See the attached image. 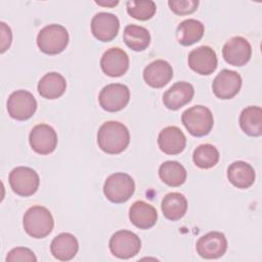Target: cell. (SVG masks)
<instances>
[{"instance_id":"9c48e42d","label":"cell","mask_w":262,"mask_h":262,"mask_svg":"<svg viewBox=\"0 0 262 262\" xmlns=\"http://www.w3.org/2000/svg\"><path fill=\"white\" fill-rule=\"evenodd\" d=\"M130 91L129 88L120 83H113L104 86L98 95L100 106L111 113L123 110L129 102Z\"/></svg>"},{"instance_id":"f546056e","label":"cell","mask_w":262,"mask_h":262,"mask_svg":"<svg viewBox=\"0 0 262 262\" xmlns=\"http://www.w3.org/2000/svg\"><path fill=\"white\" fill-rule=\"evenodd\" d=\"M126 8L130 16L139 20L151 18L157 11V5L151 0H129L126 3Z\"/></svg>"},{"instance_id":"8fae6325","label":"cell","mask_w":262,"mask_h":262,"mask_svg":"<svg viewBox=\"0 0 262 262\" xmlns=\"http://www.w3.org/2000/svg\"><path fill=\"white\" fill-rule=\"evenodd\" d=\"M222 55L227 63L234 67H242L251 59L252 47L244 37H232L224 44Z\"/></svg>"},{"instance_id":"5b68a950","label":"cell","mask_w":262,"mask_h":262,"mask_svg":"<svg viewBox=\"0 0 262 262\" xmlns=\"http://www.w3.org/2000/svg\"><path fill=\"white\" fill-rule=\"evenodd\" d=\"M135 191V182L133 178L126 173H114L110 175L103 184V193L105 198L115 204H121L128 201Z\"/></svg>"},{"instance_id":"603a6c76","label":"cell","mask_w":262,"mask_h":262,"mask_svg":"<svg viewBox=\"0 0 262 262\" xmlns=\"http://www.w3.org/2000/svg\"><path fill=\"white\" fill-rule=\"evenodd\" d=\"M67 88V82L63 76L56 72L45 74L38 83L39 94L46 99H55L60 97Z\"/></svg>"},{"instance_id":"e0dca14e","label":"cell","mask_w":262,"mask_h":262,"mask_svg":"<svg viewBox=\"0 0 262 262\" xmlns=\"http://www.w3.org/2000/svg\"><path fill=\"white\" fill-rule=\"evenodd\" d=\"M173 77V69L170 63L163 59H157L148 63L143 70L145 83L152 88L166 86Z\"/></svg>"},{"instance_id":"cb8c5ba5","label":"cell","mask_w":262,"mask_h":262,"mask_svg":"<svg viewBox=\"0 0 262 262\" xmlns=\"http://www.w3.org/2000/svg\"><path fill=\"white\" fill-rule=\"evenodd\" d=\"M161 209L167 219L177 221L181 219L187 211V200L180 192H170L164 196Z\"/></svg>"},{"instance_id":"f1b7e54d","label":"cell","mask_w":262,"mask_h":262,"mask_svg":"<svg viewBox=\"0 0 262 262\" xmlns=\"http://www.w3.org/2000/svg\"><path fill=\"white\" fill-rule=\"evenodd\" d=\"M194 164L201 169H210L214 167L219 161L218 149L209 143L199 145L192 155Z\"/></svg>"},{"instance_id":"484cf974","label":"cell","mask_w":262,"mask_h":262,"mask_svg":"<svg viewBox=\"0 0 262 262\" xmlns=\"http://www.w3.org/2000/svg\"><path fill=\"white\" fill-rule=\"evenodd\" d=\"M239 126L249 136H260L262 134V110L260 106H248L239 116Z\"/></svg>"},{"instance_id":"4316f807","label":"cell","mask_w":262,"mask_h":262,"mask_svg":"<svg viewBox=\"0 0 262 262\" xmlns=\"http://www.w3.org/2000/svg\"><path fill=\"white\" fill-rule=\"evenodd\" d=\"M159 176L167 185L177 187L185 182L187 172L180 163L176 161H166L159 168Z\"/></svg>"},{"instance_id":"836d02e7","label":"cell","mask_w":262,"mask_h":262,"mask_svg":"<svg viewBox=\"0 0 262 262\" xmlns=\"http://www.w3.org/2000/svg\"><path fill=\"white\" fill-rule=\"evenodd\" d=\"M96 4L98 5H102V6H115L117 5L119 2L118 1H111V2H102V1H95Z\"/></svg>"},{"instance_id":"ffe728a7","label":"cell","mask_w":262,"mask_h":262,"mask_svg":"<svg viewBox=\"0 0 262 262\" xmlns=\"http://www.w3.org/2000/svg\"><path fill=\"white\" fill-rule=\"evenodd\" d=\"M129 219L137 228L148 229L157 223L158 213L150 204L143 201H136L130 207Z\"/></svg>"},{"instance_id":"3957f363","label":"cell","mask_w":262,"mask_h":262,"mask_svg":"<svg viewBox=\"0 0 262 262\" xmlns=\"http://www.w3.org/2000/svg\"><path fill=\"white\" fill-rule=\"evenodd\" d=\"M69 44L68 30L58 24H52L40 30L37 36L39 49L46 54H58L62 52Z\"/></svg>"},{"instance_id":"7c38bea8","label":"cell","mask_w":262,"mask_h":262,"mask_svg":"<svg viewBox=\"0 0 262 262\" xmlns=\"http://www.w3.org/2000/svg\"><path fill=\"white\" fill-rule=\"evenodd\" d=\"M195 249L202 258L217 259L225 254L227 241L222 232L210 231L198 239Z\"/></svg>"},{"instance_id":"ba28073f","label":"cell","mask_w":262,"mask_h":262,"mask_svg":"<svg viewBox=\"0 0 262 262\" xmlns=\"http://www.w3.org/2000/svg\"><path fill=\"white\" fill-rule=\"evenodd\" d=\"M37 110V100L34 95L27 90H16L12 92L7 100L8 115L17 121L30 119Z\"/></svg>"},{"instance_id":"2e32d148","label":"cell","mask_w":262,"mask_h":262,"mask_svg":"<svg viewBox=\"0 0 262 262\" xmlns=\"http://www.w3.org/2000/svg\"><path fill=\"white\" fill-rule=\"evenodd\" d=\"M102 72L110 77H121L129 69L128 54L119 47L107 49L100 58Z\"/></svg>"},{"instance_id":"52a82bcc","label":"cell","mask_w":262,"mask_h":262,"mask_svg":"<svg viewBox=\"0 0 262 262\" xmlns=\"http://www.w3.org/2000/svg\"><path fill=\"white\" fill-rule=\"evenodd\" d=\"M111 253L120 259H129L136 256L141 249L138 235L130 230H119L110 238Z\"/></svg>"},{"instance_id":"4fadbf2b","label":"cell","mask_w":262,"mask_h":262,"mask_svg":"<svg viewBox=\"0 0 262 262\" xmlns=\"http://www.w3.org/2000/svg\"><path fill=\"white\" fill-rule=\"evenodd\" d=\"M242 87V77L231 70H222L214 79L212 89L220 99H230L235 96Z\"/></svg>"},{"instance_id":"d6986e66","label":"cell","mask_w":262,"mask_h":262,"mask_svg":"<svg viewBox=\"0 0 262 262\" xmlns=\"http://www.w3.org/2000/svg\"><path fill=\"white\" fill-rule=\"evenodd\" d=\"M158 144L163 152L167 155H178L185 148L186 137L178 127L168 126L160 132Z\"/></svg>"},{"instance_id":"7402d4cb","label":"cell","mask_w":262,"mask_h":262,"mask_svg":"<svg viewBox=\"0 0 262 262\" xmlns=\"http://www.w3.org/2000/svg\"><path fill=\"white\" fill-rule=\"evenodd\" d=\"M227 178L233 186L244 189L254 183L256 174L250 164L244 161H236L227 168Z\"/></svg>"},{"instance_id":"30bf717a","label":"cell","mask_w":262,"mask_h":262,"mask_svg":"<svg viewBox=\"0 0 262 262\" xmlns=\"http://www.w3.org/2000/svg\"><path fill=\"white\" fill-rule=\"evenodd\" d=\"M29 141L35 152L39 155H49L56 148L57 134L51 126L39 124L31 130Z\"/></svg>"},{"instance_id":"6da1fadb","label":"cell","mask_w":262,"mask_h":262,"mask_svg":"<svg viewBox=\"0 0 262 262\" xmlns=\"http://www.w3.org/2000/svg\"><path fill=\"white\" fill-rule=\"evenodd\" d=\"M130 142L128 128L117 121L103 123L97 132L99 148L110 155H118L124 151Z\"/></svg>"},{"instance_id":"83f0119b","label":"cell","mask_w":262,"mask_h":262,"mask_svg":"<svg viewBox=\"0 0 262 262\" xmlns=\"http://www.w3.org/2000/svg\"><path fill=\"white\" fill-rule=\"evenodd\" d=\"M123 38L126 45L134 51H143L150 43V34L147 29L137 25L126 26Z\"/></svg>"},{"instance_id":"5bb4252c","label":"cell","mask_w":262,"mask_h":262,"mask_svg":"<svg viewBox=\"0 0 262 262\" xmlns=\"http://www.w3.org/2000/svg\"><path fill=\"white\" fill-rule=\"evenodd\" d=\"M119 28V18L110 12H98L91 19V32L101 42H108L115 39Z\"/></svg>"},{"instance_id":"44dd1931","label":"cell","mask_w":262,"mask_h":262,"mask_svg":"<svg viewBox=\"0 0 262 262\" xmlns=\"http://www.w3.org/2000/svg\"><path fill=\"white\" fill-rule=\"evenodd\" d=\"M79 250V243L75 235L69 232H61L56 235L50 245V251L54 258L60 261L73 259Z\"/></svg>"},{"instance_id":"7a4b0ae2","label":"cell","mask_w":262,"mask_h":262,"mask_svg":"<svg viewBox=\"0 0 262 262\" xmlns=\"http://www.w3.org/2000/svg\"><path fill=\"white\" fill-rule=\"evenodd\" d=\"M25 231L34 238L46 237L53 229L54 220L49 210L42 206H33L24 215Z\"/></svg>"},{"instance_id":"d6a6232c","label":"cell","mask_w":262,"mask_h":262,"mask_svg":"<svg viewBox=\"0 0 262 262\" xmlns=\"http://www.w3.org/2000/svg\"><path fill=\"white\" fill-rule=\"evenodd\" d=\"M0 27H1V53H3L9 48L11 44L12 34H11L10 28L5 23L1 21Z\"/></svg>"},{"instance_id":"8992f818","label":"cell","mask_w":262,"mask_h":262,"mask_svg":"<svg viewBox=\"0 0 262 262\" xmlns=\"http://www.w3.org/2000/svg\"><path fill=\"white\" fill-rule=\"evenodd\" d=\"M9 184L13 192L20 196L33 195L39 187L40 178L38 173L29 167H15L9 173Z\"/></svg>"},{"instance_id":"d4e9b609","label":"cell","mask_w":262,"mask_h":262,"mask_svg":"<svg viewBox=\"0 0 262 262\" xmlns=\"http://www.w3.org/2000/svg\"><path fill=\"white\" fill-rule=\"evenodd\" d=\"M205 33L204 25L193 18H188L181 21L176 30L178 42L183 46H189L199 42Z\"/></svg>"},{"instance_id":"1f68e13d","label":"cell","mask_w":262,"mask_h":262,"mask_svg":"<svg viewBox=\"0 0 262 262\" xmlns=\"http://www.w3.org/2000/svg\"><path fill=\"white\" fill-rule=\"evenodd\" d=\"M6 262H14V261H29L36 262L37 258L33 251L28 248L17 247L12 249L6 256Z\"/></svg>"},{"instance_id":"277c9868","label":"cell","mask_w":262,"mask_h":262,"mask_svg":"<svg viewBox=\"0 0 262 262\" xmlns=\"http://www.w3.org/2000/svg\"><path fill=\"white\" fill-rule=\"evenodd\" d=\"M181 121L186 130L195 137L209 134L214 125L212 112L204 105H194L184 111Z\"/></svg>"},{"instance_id":"ac0fdd59","label":"cell","mask_w":262,"mask_h":262,"mask_svg":"<svg viewBox=\"0 0 262 262\" xmlns=\"http://www.w3.org/2000/svg\"><path fill=\"white\" fill-rule=\"evenodd\" d=\"M194 95L193 86L184 81L173 84L163 95L164 105L172 111L179 110L187 104Z\"/></svg>"},{"instance_id":"9a60e30c","label":"cell","mask_w":262,"mask_h":262,"mask_svg":"<svg viewBox=\"0 0 262 262\" xmlns=\"http://www.w3.org/2000/svg\"><path fill=\"white\" fill-rule=\"evenodd\" d=\"M189 68L200 75L212 74L218 63L216 52L209 46H200L191 50L188 54Z\"/></svg>"},{"instance_id":"4dcf8cb0","label":"cell","mask_w":262,"mask_h":262,"mask_svg":"<svg viewBox=\"0 0 262 262\" xmlns=\"http://www.w3.org/2000/svg\"><path fill=\"white\" fill-rule=\"evenodd\" d=\"M170 9L178 15H186L194 12L199 6L198 0H170L168 1Z\"/></svg>"}]
</instances>
